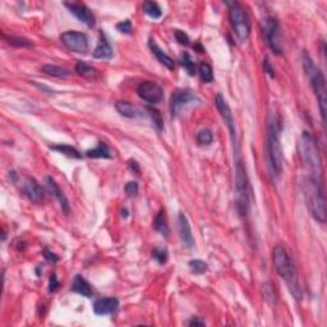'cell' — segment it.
<instances>
[{"mask_svg":"<svg viewBox=\"0 0 327 327\" xmlns=\"http://www.w3.org/2000/svg\"><path fill=\"white\" fill-rule=\"evenodd\" d=\"M266 160L269 166L270 174L274 179H278L282 173V147L280 136H281V120L277 114L270 113L267 117V128H266Z\"/></svg>","mask_w":327,"mask_h":327,"instance_id":"6da1fadb","label":"cell"},{"mask_svg":"<svg viewBox=\"0 0 327 327\" xmlns=\"http://www.w3.org/2000/svg\"><path fill=\"white\" fill-rule=\"evenodd\" d=\"M299 156L303 166V178L324 184V166L316 139L309 132H303L299 141Z\"/></svg>","mask_w":327,"mask_h":327,"instance_id":"7a4b0ae2","label":"cell"},{"mask_svg":"<svg viewBox=\"0 0 327 327\" xmlns=\"http://www.w3.org/2000/svg\"><path fill=\"white\" fill-rule=\"evenodd\" d=\"M272 261H274L277 274L286 282L289 292L292 293L295 299L299 301L302 298V289L299 285L298 274H297V269H295L293 259L290 258L289 253L286 252L284 247L280 246V244L275 246V248L272 251Z\"/></svg>","mask_w":327,"mask_h":327,"instance_id":"3957f363","label":"cell"},{"mask_svg":"<svg viewBox=\"0 0 327 327\" xmlns=\"http://www.w3.org/2000/svg\"><path fill=\"white\" fill-rule=\"evenodd\" d=\"M302 62H303V68H304L305 75H307L308 79H309L312 90H313L314 95H316V98H317L321 118H322V122L325 123V122H326V104H327L326 79H325V75L324 73L321 72V69L318 68V67H316V64H314L313 60H312L311 56L308 55L307 52H303V55H302Z\"/></svg>","mask_w":327,"mask_h":327,"instance_id":"277c9868","label":"cell"},{"mask_svg":"<svg viewBox=\"0 0 327 327\" xmlns=\"http://www.w3.org/2000/svg\"><path fill=\"white\" fill-rule=\"evenodd\" d=\"M302 191L304 193L307 204L312 216L324 224L326 221V201L324 195V184L317 181L302 179Z\"/></svg>","mask_w":327,"mask_h":327,"instance_id":"5b68a950","label":"cell"},{"mask_svg":"<svg viewBox=\"0 0 327 327\" xmlns=\"http://www.w3.org/2000/svg\"><path fill=\"white\" fill-rule=\"evenodd\" d=\"M229 7V20L230 25L233 27V31L242 44L250 39L251 35V21L247 14L243 5L237 1H227Z\"/></svg>","mask_w":327,"mask_h":327,"instance_id":"8992f818","label":"cell"},{"mask_svg":"<svg viewBox=\"0 0 327 327\" xmlns=\"http://www.w3.org/2000/svg\"><path fill=\"white\" fill-rule=\"evenodd\" d=\"M235 195L238 212L240 216H244L250 208V183L246 168L240 160L235 164Z\"/></svg>","mask_w":327,"mask_h":327,"instance_id":"52a82bcc","label":"cell"},{"mask_svg":"<svg viewBox=\"0 0 327 327\" xmlns=\"http://www.w3.org/2000/svg\"><path fill=\"white\" fill-rule=\"evenodd\" d=\"M262 32L267 46L275 54H281V33H280V26L276 18L274 17H266L262 22Z\"/></svg>","mask_w":327,"mask_h":327,"instance_id":"ba28073f","label":"cell"},{"mask_svg":"<svg viewBox=\"0 0 327 327\" xmlns=\"http://www.w3.org/2000/svg\"><path fill=\"white\" fill-rule=\"evenodd\" d=\"M60 41L68 50L78 54H84L88 50L87 36L77 31H67L60 35Z\"/></svg>","mask_w":327,"mask_h":327,"instance_id":"9c48e42d","label":"cell"},{"mask_svg":"<svg viewBox=\"0 0 327 327\" xmlns=\"http://www.w3.org/2000/svg\"><path fill=\"white\" fill-rule=\"evenodd\" d=\"M137 94L143 101H146L149 104L156 105L161 102L164 99V91L159 84L151 81L141 82L137 87Z\"/></svg>","mask_w":327,"mask_h":327,"instance_id":"30bf717a","label":"cell"},{"mask_svg":"<svg viewBox=\"0 0 327 327\" xmlns=\"http://www.w3.org/2000/svg\"><path fill=\"white\" fill-rule=\"evenodd\" d=\"M198 99L188 90H176L170 98V110L173 117H176L183 109L197 102Z\"/></svg>","mask_w":327,"mask_h":327,"instance_id":"8fae6325","label":"cell"},{"mask_svg":"<svg viewBox=\"0 0 327 327\" xmlns=\"http://www.w3.org/2000/svg\"><path fill=\"white\" fill-rule=\"evenodd\" d=\"M215 105H216L217 110L220 113L223 120L226 124L230 136H231V141L235 145V142H237V129H235V122H234L233 113H231V109H230L227 101L224 99L223 95L217 94L216 98H215Z\"/></svg>","mask_w":327,"mask_h":327,"instance_id":"7c38bea8","label":"cell"},{"mask_svg":"<svg viewBox=\"0 0 327 327\" xmlns=\"http://www.w3.org/2000/svg\"><path fill=\"white\" fill-rule=\"evenodd\" d=\"M65 7L68 8L69 12H71L78 21H81V22L84 23L87 27L95 26V22H96V21H95L94 13H92L84 4L65 3Z\"/></svg>","mask_w":327,"mask_h":327,"instance_id":"4fadbf2b","label":"cell"},{"mask_svg":"<svg viewBox=\"0 0 327 327\" xmlns=\"http://www.w3.org/2000/svg\"><path fill=\"white\" fill-rule=\"evenodd\" d=\"M22 192L33 203H41L44 200V192L33 178H26L22 183Z\"/></svg>","mask_w":327,"mask_h":327,"instance_id":"5bb4252c","label":"cell"},{"mask_svg":"<svg viewBox=\"0 0 327 327\" xmlns=\"http://www.w3.org/2000/svg\"><path fill=\"white\" fill-rule=\"evenodd\" d=\"M178 231L180 235V239L187 248L192 250L195 247V238L192 234L191 225L184 214H179L178 216Z\"/></svg>","mask_w":327,"mask_h":327,"instance_id":"9a60e30c","label":"cell"},{"mask_svg":"<svg viewBox=\"0 0 327 327\" xmlns=\"http://www.w3.org/2000/svg\"><path fill=\"white\" fill-rule=\"evenodd\" d=\"M46 188H48V191L51 193L54 197L56 198L59 201V203H60V207H62L63 212H64L65 215L69 214V201L68 198L65 197V195L63 193V191L60 188H59L58 183H56L54 179L51 178V176H48L46 178Z\"/></svg>","mask_w":327,"mask_h":327,"instance_id":"2e32d148","label":"cell"},{"mask_svg":"<svg viewBox=\"0 0 327 327\" xmlns=\"http://www.w3.org/2000/svg\"><path fill=\"white\" fill-rule=\"evenodd\" d=\"M119 307V301L114 297L109 298H100L95 302L94 312L99 316H105V314H110L115 312Z\"/></svg>","mask_w":327,"mask_h":327,"instance_id":"e0dca14e","label":"cell"},{"mask_svg":"<svg viewBox=\"0 0 327 327\" xmlns=\"http://www.w3.org/2000/svg\"><path fill=\"white\" fill-rule=\"evenodd\" d=\"M113 56V49H111L110 44L107 41L106 36L104 32H100V39H99L98 46L94 51V58L95 59H111Z\"/></svg>","mask_w":327,"mask_h":327,"instance_id":"ac0fdd59","label":"cell"},{"mask_svg":"<svg viewBox=\"0 0 327 327\" xmlns=\"http://www.w3.org/2000/svg\"><path fill=\"white\" fill-rule=\"evenodd\" d=\"M115 109L120 115H123L124 118H128V119H137L143 115L142 111L139 110L136 105L126 102V101H118L115 104Z\"/></svg>","mask_w":327,"mask_h":327,"instance_id":"d6986e66","label":"cell"},{"mask_svg":"<svg viewBox=\"0 0 327 327\" xmlns=\"http://www.w3.org/2000/svg\"><path fill=\"white\" fill-rule=\"evenodd\" d=\"M149 46H150V49H151V51L155 54V56L157 58V60H159L162 65H165L168 69H174V67H175L174 59L170 58V56H169L168 54H166V52L164 51V50H162L161 48L157 45V44H156L155 40L150 39Z\"/></svg>","mask_w":327,"mask_h":327,"instance_id":"ffe728a7","label":"cell"},{"mask_svg":"<svg viewBox=\"0 0 327 327\" xmlns=\"http://www.w3.org/2000/svg\"><path fill=\"white\" fill-rule=\"evenodd\" d=\"M72 290L75 293H78V294H81L82 297H86V298H90V297L94 295V290L91 288L90 282L79 275L75 276V280H73Z\"/></svg>","mask_w":327,"mask_h":327,"instance_id":"44dd1931","label":"cell"},{"mask_svg":"<svg viewBox=\"0 0 327 327\" xmlns=\"http://www.w3.org/2000/svg\"><path fill=\"white\" fill-rule=\"evenodd\" d=\"M153 229L160 233L162 237L168 238L169 234H170V229H169L168 220H166L165 216V210H161L159 214L156 215L155 220H153Z\"/></svg>","mask_w":327,"mask_h":327,"instance_id":"7402d4cb","label":"cell"},{"mask_svg":"<svg viewBox=\"0 0 327 327\" xmlns=\"http://www.w3.org/2000/svg\"><path fill=\"white\" fill-rule=\"evenodd\" d=\"M86 155H87L88 157H92V159H111L110 149L102 142L99 143L95 149L88 150Z\"/></svg>","mask_w":327,"mask_h":327,"instance_id":"603a6c76","label":"cell"},{"mask_svg":"<svg viewBox=\"0 0 327 327\" xmlns=\"http://www.w3.org/2000/svg\"><path fill=\"white\" fill-rule=\"evenodd\" d=\"M75 72L78 75H82L84 78H88V79H96L99 78L100 73H99L98 69H95L94 67L86 64L84 62H78L75 64Z\"/></svg>","mask_w":327,"mask_h":327,"instance_id":"cb8c5ba5","label":"cell"},{"mask_svg":"<svg viewBox=\"0 0 327 327\" xmlns=\"http://www.w3.org/2000/svg\"><path fill=\"white\" fill-rule=\"evenodd\" d=\"M41 71L42 73H45V75H52V77H58V78H64L67 77V75H69V72L67 71V69L54 64H45L41 68Z\"/></svg>","mask_w":327,"mask_h":327,"instance_id":"d4e9b609","label":"cell"},{"mask_svg":"<svg viewBox=\"0 0 327 327\" xmlns=\"http://www.w3.org/2000/svg\"><path fill=\"white\" fill-rule=\"evenodd\" d=\"M142 9L147 16L153 18V20H159L162 14L161 8H160L159 4L155 3V1H145V3L142 4Z\"/></svg>","mask_w":327,"mask_h":327,"instance_id":"484cf974","label":"cell"},{"mask_svg":"<svg viewBox=\"0 0 327 327\" xmlns=\"http://www.w3.org/2000/svg\"><path fill=\"white\" fill-rule=\"evenodd\" d=\"M51 150L54 151H58V152L63 153V155L68 156V157H73V159H82V155L79 153L78 150H75V147L68 146V145H55V146H51Z\"/></svg>","mask_w":327,"mask_h":327,"instance_id":"4316f807","label":"cell"},{"mask_svg":"<svg viewBox=\"0 0 327 327\" xmlns=\"http://www.w3.org/2000/svg\"><path fill=\"white\" fill-rule=\"evenodd\" d=\"M180 64L181 67L188 72L189 75H196V63L195 60L192 59V56L189 55L188 52H183L180 55Z\"/></svg>","mask_w":327,"mask_h":327,"instance_id":"83f0119b","label":"cell"},{"mask_svg":"<svg viewBox=\"0 0 327 327\" xmlns=\"http://www.w3.org/2000/svg\"><path fill=\"white\" fill-rule=\"evenodd\" d=\"M198 73L201 75L202 81L206 83H211L214 81V71L211 68V65L207 63H201L198 67Z\"/></svg>","mask_w":327,"mask_h":327,"instance_id":"f1b7e54d","label":"cell"},{"mask_svg":"<svg viewBox=\"0 0 327 327\" xmlns=\"http://www.w3.org/2000/svg\"><path fill=\"white\" fill-rule=\"evenodd\" d=\"M197 143L200 146H208L214 141V134L210 129H202L197 133Z\"/></svg>","mask_w":327,"mask_h":327,"instance_id":"f546056e","label":"cell"},{"mask_svg":"<svg viewBox=\"0 0 327 327\" xmlns=\"http://www.w3.org/2000/svg\"><path fill=\"white\" fill-rule=\"evenodd\" d=\"M146 111L149 113L150 118L153 122V126L157 128V130L164 129V120H162L161 114L159 113V110H156L153 107H146Z\"/></svg>","mask_w":327,"mask_h":327,"instance_id":"4dcf8cb0","label":"cell"},{"mask_svg":"<svg viewBox=\"0 0 327 327\" xmlns=\"http://www.w3.org/2000/svg\"><path fill=\"white\" fill-rule=\"evenodd\" d=\"M4 39L7 40L8 44L17 46V48H29V46H32V42L25 39V37H14V36L7 37V36H4Z\"/></svg>","mask_w":327,"mask_h":327,"instance_id":"1f68e13d","label":"cell"},{"mask_svg":"<svg viewBox=\"0 0 327 327\" xmlns=\"http://www.w3.org/2000/svg\"><path fill=\"white\" fill-rule=\"evenodd\" d=\"M189 269L192 272H195L197 275H202L207 271V263L201 261V259H192L189 262Z\"/></svg>","mask_w":327,"mask_h":327,"instance_id":"d6a6232c","label":"cell"},{"mask_svg":"<svg viewBox=\"0 0 327 327\" xmlns=\"http://www.w3.org/2000/svg\"><path fill=\"white\" fill-rule=\"evenodd\" d=\"M152 257L160 263V265H164L168 261V252L165 250H160V248H155L152 251Z\"/></svg>","mask_w":327,"mask_h":327,"instance_id":"836d02e7","label":"cell"},{"mask_svg":"<svg viewBox=\"0 0 327 327\" xmlns=\"http://www.w3.org/2000/svg\"><path fill=\"white\" fill-rule=\"evenodd\" d=\"M117 29L119 31V32L124 33V35H130L133 31L132 22H130L129 20H126V21H123V22H119L117 25Z\"/></svg>","mask_w":327,"mask_h":327,"instance_id":"e575fe53","label":"cell"},{"mask_svg":"<svg viewBox=\"0 0 327 327\" xmlns=\"http://www.w3.org/2000/svg\"><path fill=\"white\" fill-rule=\"evenodd\" d=\"M174 37L176 39V41L181 45H189V36L184 32V31H181V29H175L174 31Z\"/></svg>","mask_w":327,"mask_h":327,"instance_id":"d590c367","label":"cell"},{"mask_svg":"<svg viewBox=\"0 0 327 327\" xmlns=\"http://www.w3.org/2000/svg\"><path fill=\"white\" fill-rule=\"evenodd\" d=\"M262 292L263 295H265V298L267 299L269 302H272L275 299V293H274V288L270 282H265L262 285Z\"/></svg>","mask_w":327,"mask_h":327,"instance_id":"8d00e7d4","label":"cell"},{"mask_svg":"<svg viewBox=\"0 0 327 327\" xmlns=\"http://www.w3.org/2000/svg\"><path fill=\"white\" fill-rule=\"evenodd\" d=\"M124 191H126V193L129 196V197L136 196L137 193H138V184H137L136 181H128L126 187H124Z\"/></svg>","mask_w":327,"mask_h":327,"instance_id":"74e56055","label":"cell"},{"mask_svg":"<svg viewBox=\"0 0 327 327\" xmlns=\"http://www.w3.org/2000/svg\"><path fill=\"white\" fill-rule=\"evenodd\" d=\"M263 69H265V72L270 77H275V69H274V67H272L271 63H270L269 58L263 59Z\"/></svg>","mask_w":327,"mask_h":327,"instance_id":"f35d334b","label":"cell"},{"mask_svg":"<svg viewBox=\"0 0 327 327\" xmlns=\"http://www.w3.org/2000/svg\"><path fill=\"white\" fill-rule=\"evenodd\" d=\"M59 288V280L58 277H56L55 274H52L51 276H50V281H49V292L54 293L56 292V289Z\"/></svg>","mask_w":327,"mask_h":327,"instance_id":"ab89813d","label":"cell"},{"mask_svg":"<svg viewBox=\"0 0 327 327\" xmlns=\"http://www.w3.org/2000/svg\"><path fill=\"white\" fill-rule=\"evenodd\" d=\"M44 254H45V258L48 259V261H49V262L55 263V262H58V261H59V256H56L55 253L50 252L49 250H45V251H44Z\"/></svg>","mask_w":327,"mask_h":327,"instance_id":"60d3db41","label":"cell"},{"mask_svg":"<svg viewBox=\"0 0 327 327\" xmlns=\"http://www.w3.org/2000/svg\"><path fill=\"white\" fill-rule=\"evenodd\" d=\"M189 326H204V321L200 320L198 317H193L191 321L188 322Z\"/></svg>","mask_w":327,"mask_h":327,"instance_id":"b9f144b4","label":"cell"},{"mask_svg":"<svg viewBox=\"0 0 327 327\" xmlns=\"http://www.w3.org/2000/svg\"><path fill=\"white\" fill-rule=\"evenodd\" d=\"M129 168L132 169L133 172L137 173V174L139 173V165L137 164V161H134V160H129Z\"/></svg>","mask_w":327,"mask_h":327,"instance_id":"7bdbcfd3","label":"cell"}]
</instances>
